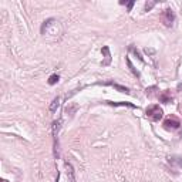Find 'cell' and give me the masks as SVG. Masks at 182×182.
I'll return each instance as SVG.
<instances>
[{"label": "cell", "instance_id": "obj_1", "mask_svg": "<svg viewBox=\"0 0 182 182\" xmlns=\"http://www.w3.org/2000/svg\"><path fill=\"white\" fill-rule=\"evenodd\" d=\"M145 114H147V117L151 121H159L162 118V115H164V111H162V108L158 104H152V105H149L145 110Z\"/></svg>", "mask_w": 182, "mask_h": 182}, {"label": "cell", "instance_id": "obj_2", "mask_svg": "<svg viewBox=\"0 0 182 182\" xmlns=\"http://www.w3.org/2000/svg\"><path fill=\"white\" fill-rule=\"evenodd\" d=\"M179 127H181V122L177 117H169L164 121V128L168 131H177V129H179Z\"/></svg>", "mask_w": 182, "mask_h": 182}, {"label": "cell", "instance_id": "obj_3", "mask_svg": "<svg viewBox=\"0 0 182 182\" xmlns=\"http://www.w3.org/2000/svg\"><path fill=\"white\" fill-rule=\"evenodd\" d=\"M174 20H175V14L172 12V9H166L165 12H164V24L166 27H169V26H172Z\"/></svg>", "mask_w": 182, "mask_h": 182}, {"label": "cell", "instance_id": "obj_4", "mask_svg": "<svg viewBox=\"0 0 182 182\" xmlns=\"http://www.w3.org/2000/svg\"><path fill=\"white\" fill-rule=\"evenodd\" d=\"M168 162H169L171 166H174V168H182V155H171L168 158Z\"/></svg>", "mask_w": 182, "mask_h": 182}, {"label": "cell", "instance_id": "obj_5", "mask_svg": "<svg viewBox=\"0 0 182 182\" xmlns=\"http://www.w3.org/2000/svg\"><path fill=\"white\" fill-rule=\"evenodd\" d=\"M66 168H67V178L70 182H75V174H74V168L70 162H66Z\"/></svg>", "mask_w": 182, "mask_h": 182}, {"label": "cell", "instance_id": "obj_6", "mask_svg": "<svg viewBox=\"0 0 182 182\" xmlns=\"http://www.w3.org/2000/svg\"><path fill=\"white\" fill-rule=\"evenodd\" d=\"M101 51H103L104 56H105V60L103 61V66H108V64H110V61H111V53H110V47H108V46H104Z\"/></svg>", "mask_w": 182, "mask_h": 182}, {"label": "cell", "instance_id": "obj_7", "mask_svg": "<svg viewBox=\"0 0 182 182\" xmlns=\"http://www.w3.org/2000/svg\"><path fill=\"white\" fill-rule=\"evenodd\" d=\"M158 98H159V101H161V103H165V104H169L171 101H172V97H171L169 91H164L162 94L158 95Z\"/></svg>", "mask_w": 182, "mask_h": 182}, {"label": "cell", "instance_id": "obj_8", "mask_svg": "<svg viewBox=\"0 0 182 182\" xmlns=\"http://www.w3.org/2000/svg\"><path fill=\"white\" fill-rule=\"evenodd\" d=\"M107 104H110V105H114V107H129V108H135V105L131 103H124V101H120V103H114V101H107Z\"/></svg>", "mask_w": 182, "mask_h": 182}, {"label": "cell", "instance_id": "obj_9", "mask_svg": "<svg viewBox=\"0 0 182 182\" xmlns=\"http://www.w3.org/2000/svg\"><path fill=\"white\" fill-rule=\"evenodd\" d=\"M58 105H60V98H58V97H56V98L53 100L51 105H50V111L56 112V111H57V108H58Z\"/></svg>", "mask_w": 182, "mask_h": 182}, {"label": "cell", "instance_id": "obj_10", "mask_svg": "<svg viewBox=\"0 0 182 182\" xmlns=\"http://www.w3.org/2000/svg\"><path fill=\"white\" fill-rule=\"evenodd\" d=\"M112 87L115 88V90H118L120 93H125V94H129V90L127 87H124V86H120V84H114L112 83Z\"/></svg>", "mask_w": 182, "mask_h": 182}, {"label": "cell", "instance_id": "obj_11", "mask_svg": "<svg viewBox=\"0 0 182 182\" xmlns=\"http://www.w3.org/2000/svg\"><path fill=\"white\" fill-rule=\"evenodd\" d=\"M58 80H60V77H58L57 74L50 75V78H49V84H50V86H54V84H57V83H58Z\"/></svg>", "mask_w": 182, "mask_h": 182}, {"label": "cell", "instance_id": "obj_12", "mask_svg": "<svg viewBox=\"0 0 182 182\" xmlns=\"http://www.w3.org/2000/svg\"><path fill=\"white\" fill-rule=\"evenodd\" d=\"M129 51H133V53L135 54L136 57H138V60H140V61H144V58L141 57V54H140V51H138V50H136L135 47H134V46H129Z\"/></svg>", "mask_w": 182, "mask_h": 182}, {"label": "cell", "instance_id": "obj_13", "mask_svg": "<svg viewBox=\"0 0 182 182\" xmlns=\"http://www.w3.org/2000/svg\"><path fill=\"white\" fill-rule=\"evenodd\" d=\"M127 64H128V67H129V68H131V71H133V73H134V75H136V77H140V73H138V71H136L135 68H134L133 63H131V60H129L128 57H127Z\"/></svg>", "mask_w": 182, "mask_h": 182}, {"label": "cell", "instance_id": "obj_14", "mask_svg": "<svg viewBox=\"0 0 182 182\" xmlns=\"http://www.w3.org/2000/svg\"><path fill=\"white\" fill-rule=\"evenodd\" d=\"M155 4H157V2H149V3H147V4H145V12H149V10H151Z\"/></svg>", "mask_w": 182, "mask_h": 182}, {"label": "cell", "instance_id": "obj_15", "mask_svg": "<svg viewBox=\"0 0 182 182\" xmlns=\"http://www.w3.org/2000/svg\"><path fill=\"white\" fill-rule=\"evenodd\" d=\"M121 4H125L127 7H128V12H131V9L134 6V2H121Z\"/></svg>", "mask_w": 182, "mask_h": 182}]
</instances>
